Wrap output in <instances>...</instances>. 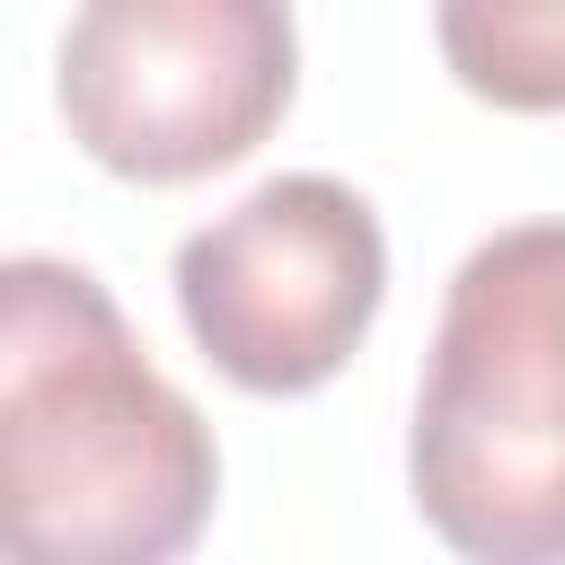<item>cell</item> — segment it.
Returning a JSON list of instances; mask_svg holds the SVG:
<instances>
[{
  "label": "cell",
  "mask_w": 565,
  "mask_h": 565,
  "mask_svg": "<svg viewBox=\"0 0 565 565\" xmlns=\"http://www.w3.org/2000/svg\"><path fill=\"white\" fill-rule=\"evenodd\" d=\"M300 88L291 0H79L62 35V124L124 185L238 168Z\"/></svg>",
  "instance_id": "obj_3"
},
{
  "label": "cell",
  "mask_w": 565,
  "mask_h": 565,
  "mask_svg": "<svg viewBox=\"0 0 565 565\" xmlns=\"http://www.w3.org/2000/svg\"><path fill=\"white\" fill-rule=\"evenodd\" d=\"M406 486L477 565H565V221L459 256L415 388Z\"/></svg>",
  "instance_id": "obj_2"
},
{
  "label": "cell",
  "mask_w": 565,
  "mask_h": 565,
  "mask_svg": "<svg viewBox=\"0 0 565 565\" xmlns=\"http://www.w3.org/2000/svg\"><path fill=\"white\" fill-rule=\"evenodd\" d=\"M441 62L503 115H565V0H433Z\"/></svg>",
  "instance_id": "obj_5"
},
{
  "label": "cell",
  "mask_w": 565,
  "mask_h": 565,
  "mask_svg": "<svg viewBox=\"0 0 565 565\" xmlns=\"http://www.w3.org/2000/svg\"><path fill=\"white\" fill-rule=\"evenodd\" d=\"M388 291L380 212L344 177H265L247 203L203 221L177 247V318L194 353L247 397L327 388Z\"/></svg>",
  "instance_id": "obj_4"
},
{
  "label": "cell",
  "mask_w": 565,
  "mask_h": 565,
  "mask_svg": "<svg viewBox=\"0 0 565 565\" xmlns=\"http://www.w3.org/2000/svg\"><path fill=\"white\" fill-rule=\"evenodd\" d=\"M221 494L212 424L62 256L0 265V539L26 565H168Z\"/></svg>",
  "instance_id": "obj_1"
}]
</instances>
